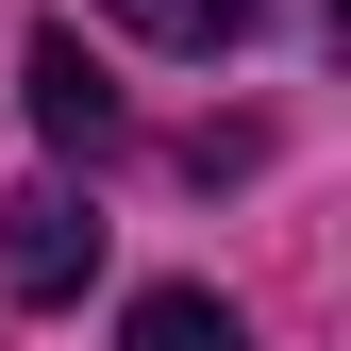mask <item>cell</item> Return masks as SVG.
<instances>
[{"label": "cell", "instance_id": "277c9868", "mask_svg": "<svg viewBox=\"0 0 351 351\" xmlns=\"http://www.w3.org/2000/svg\"><path fill=\"white\" fill-rule=\"evenodd\" d=\"M117 34H151V51H234L251 34V0H101Z\"/></svg>", "mask_w": 351, "mask_h": 351}, {"label": "cell", "instance_id": "7a4b0ae2", "mask_svg": "<svg viewBox=\"0 0 351 351\" xmlns=\"http://www.w3.org/2000/svg\"><path fill=\"white\" fill-rule=\"evenodd\" d=\"M34 134L51 151H117V84H101V51H84V34H34Z\"/></svg>", "mask_w": 351, "mask_h": 351}, {"label": "cell", "instance_id": "6da1fadb", "mask_svg": "<svg viewBox=\"0 0 351 351\" xmlns=\"http://www.w3.org/2000/svg\"><path fill=\"white\" fill-rule=\"evenodd\" d=\"M84 268H101V217H84V184H17V201H0V285H17V301H67Z\"/></svg>", "mask_w": 351, "mask_h": 351}, {"label": "cell", "instance_id": "3957f363", "mask_svg": "<svg viewBox=\"0 0 351 351\" xmlns=\"http://www.w3.org/2000/svg\"><path fill=\"white\" fill-rule=\"evenodd\" d=\"M117 351H251V335H234V301H217V285H151L134 318H117Z\"/></svg>", "mask_w": 351, "mask_h": 351}]
</instances>
